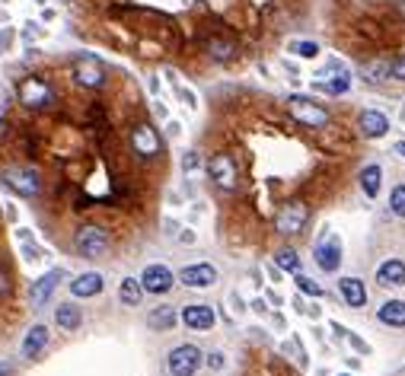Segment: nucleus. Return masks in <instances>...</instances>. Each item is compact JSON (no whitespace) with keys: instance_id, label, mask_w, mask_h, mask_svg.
Wrapping results in <instances>:
<instances>
[{"instance_id":"1","label":"nucleus","mask_w":405,"mask_h":376,"mask_svg":"<svg viewBox=\"0 0 405 376\" xmlns=\"http://www.w3.org/2000/svg\"><path fill=\"white\" fill-rule=\"evenodd\" d=\"M309 220V208L303 201H287L278 214H274V230L281 233V236H297L300 230L307 227Z\"/></svg>"},{"instance_id":"2","label":"nucleus","mask_w":405,"mask_h":376,"mask_svg":"<svg viewBox=\"0 0 405 376\" xmlns=\"http://www.w3.org/2000/svg\"><path fill=\"white\" fill-rule=\"evenodd\" d=\"M74 245H77V252L83 258H99V255L109 252V233L102 227H80L77 236H74Z\"/></svg>"},{"instance_id":"3","label":"nucleus","mask_w":405,"mask_h":376,"mask_svg":"<svg viewBox=\"0 0 405 376\" xmlns=\"http://www.w3.org/2000/svg\"><path fill=\"white\" fill-rule=\"evenodd\" d=\"M287 109H291L294 118H297L300 124H307V128H326L329 124V112L307 96H291L287 99Z\"/></svg>"},{"instance_id":"4","label":"nucleus","mask_w":405,"mask_h":376,"mask_svg":"<svg viewBox=\"0 0 405 376\" xmlns=\"http://www.w3.org/2000/svg\"><path fill=\"white\" fill-rule=\"evenodd\" d=\"M3 182H7L19 198H39V195H42V179H39L36 169L10 166L7 173H3Z\"/></svg>"},{"instance_id":"5","label":"nucleus","mask_w":405,"mask_h":376,"mask_svg":"<svg viewBox=\"0 0 405 376\" xmlns=\"http://www.w3.org/2000/svg\"><path fill=\"white\" fill-rule=\"evenodd\" d=\"M52 99H54V89L48 80L26 77L19 83V102L26 105V109H45V105H52Z\"/></svg>"},{"instance_id":"6","label":"nucleus","mask_w":405,"mask_h":376,"mask_svg":"<svg viewBox=\"0 0 405 376\" xmlns=\"http://www.w3.org/2000/svg\"><path fill=\"white\" fill-rule=\"evenodd\" d=\"M131 147H134V153H138V157L153 159V157H160L163 140H160V134H157V128H153V124L141 122V124H134V128H131Z\"/></svg>"},{"instance_id":"7","label":"nucleus","mask_w":405,"mask_h":376,"mask_svg":"<svg viewBox=\"0 0 405 376\" xmlns=\"http://www.w3.org/2000/svg\"><path fill=\"white\" fill-rule=\"evenodd\" d=\"M166 367L173 376H192L195 370L201 367V351L195 348V344H179V348L169 351Z\"/></svg>"},{"instance_id":"8","label":"nucleus","mask_w":405,"mask_h":376,"mask_svg":"<svg viewBox=\"0 0 405 376\" xmlns=\"http://www.w3.org/2000/svg\"><path fill=\"white\" fill-rule=\"evenodd\" d=\"M74 80H77L80 87H87V89H99L102 83H106V67H102L96 58L83 54V58L74 61Z\"/></svg>"},{"instance_id":"9","label":"nucleus","mask_w":405,"mask_h":376,"mask_svg":"<svg viewBox=\"0 0 405 376\" xmlns=\"http://www.w3.org/2000/svg\"><path fill=\"white\" fill-rule=\"evenodd\" d=\"M208 173H211V179L221 185L223 192H233V188H237V163H233L230 153H214V157L208 159Z\"/></svg>"},{"instance_id":"10","label":"nucleus","mask_w":405,"mask_h":376,"mask_svg":"<svg viewBox=\"0 0 405 376\" xmlns=\"http://www.w3.org/2000/svg\"><path fill=\"white\" fill-rule=\"evenodd\" d=\"M138 280H141V287L147 290V294H157V297L160 294H169L173 284H176V278H173V272H169L166 265H147Z\"/></svg>"},{"instance_id":"11","label":"nucleus","mask_w":405,"mask_h":376,"mask_svg":"<svg viewBox=\"0 0 405 376\" xmlns=\"http://www.w3.org/2000/svg\"><path fill=\"white\" fill-rule=\"evenodd\" d=\"M348 87H351V77H348V70H344L338 61L329 64V67L319 74V80H316V89H322V93H332V96H338V93H348Z\"/></svg>"},{"instance_id":"12","label":"nucleus","mask_w":405,"mask_h":376,"mask_svg":"<svg viewBox=\"0 0 405 376\" xmlns=\"http://www.w3.org/2000/svg\"><path fill=\"white\" fill-rule=\"evenodd\" d=\"M313 258H316V265L322 268V272H338V265H342V239L326 236L322 243L316 245Z\"/></svg>"},{"instance_id":"13","label":"nucleus","mask_w":405,"mask_h":376,"mask_svg":"<svg viewBox=\"0 0 405 376\" xmlns=\"http://www.w3.org/2000/svg\"><path fill=\"white\" fill-rule=\"evenodd\" d=\"M358 128H361V134L367 140H377L389 131V118L383 112H377V109H364V112L358 115Z\"/></svg>"},{"instance_id":"14","label":"nucleus","mask_w":405,"mask_h":376,"mask_svg":"<svg viewBox=\"0 0 405 376\" xmlns=\"http://www.w3.org/2000/svg\"><path fill=\"white\" fill-rule=\"evenodd\" d=\"M179 280H182L185 287H211L214 280H217V268L208 262L201 265H188V268H182V274H179Z\"/></svg>"},{"instance_id":"15","label":"nucleus","mask_w":405,"mask_h":376,"mask_svg":"<svg viewBox=\"0 0 405 376\" xmlns=\"http://www.w3.org/2000/svg\"><path fill=\"white\" fill-rule=\"evenodd\" d=\"M61 278H64L61 268H52L45 278H39L36 284H32V290H29V303H32V307H45V300L54 294V287H58V280Z\"/></svg>"},{"instance_id":"16","label":"nucleus","mask_w":405,"mask_h":376,"mask_svg":"<svg viewBox=\"0 0 405 376\" xmlns=\"http://www.w3.org/2000/svg\"><path fill=\"white\" fill-rule=\"evenodd\" d=\"M182 322L188 329H195V332H208L214 325V309L204 307V303H192V307L182 309Z\"/></svg>"},{"instance_id":"17","label":"nucleus","mask_w":405,"mask_h":376,"mask_svg":"<svg viewBox=\"0 0 405 376\" xmlns=\"http://www.w3.org/2000/svg\"><path fill=\"white\" fill-rule=\"evenodd\" d=\"M338 290H342V300L351 309H361L367 303V287H364L361 278H342L338 280Z\"/></svg>"},{"instance_id":"18","label":"nucleus","mask_w":405,"mask_h":376,"mask_svg":"<svg viewBox=\"0 0 405 376\" xmlns=\"http://www.w3.org/2000/svg\"><path fill=\"white\" fill-rule=\"evenodd\" d=\"M377 284L383 287H405V262L399 258H389L377 268Z\"/></svg>"},{"instance_id":"19","label":"nucleus","mask_w":405,"mask_h":376,"mask_svg":"<svg viewBox=\"0 0 405 376\" xmlns=\"http://www.w3.org/2000/svg\"><path fill=\"white\" fill-rule=\"evenodd\" d=\"M102 287H106V280H102L99 272H87V274H80L77 280H71L74 297H96V294H102Z\"/></svg>"},{"instance_id":"20","label":"nucleus","mask_w":405,"mask_h":376,"mask_svg":"<svg viewBox=\"0 0 405 376\" xmlns=\"http://www.w3.org/2000/svg\"><path fill=\"white\" fill-rule=\"evenodd\" d=\"M45 344H48V329H45V325H32L26 332V338H23V357L36 360L45 351Z\"/></svg>"},{"instance_id":"21","label":"nucleus","mask_w":405,"mask_h":376,"mask_svg":"<svg viewBox=\"0 0 405 376\" xmlns=\"http://www.w3.org/2000/svg\"><path fill=\"white\" fill-rule=\"evenodd\" d=\"M377 319L383 325H389V329H405V303L402 300H386L377 309Z\"/></svg>"},{"instance_id":"22","label":"nucleus","mask_w":405,"mask_h":376,"mask_svg":"<svg viewBox=\"0 0 405 376\" xmlns=\"http://www.w3.org/2000/svg\"><path fill=\"white\" fill-rule=\"evenodd\" d=\"M54 322L61 325L64 332H74V329H80V322H83L80 307H74V303H61V307L54 309Z\"/></svg>"},{"instance_id":"23","label":"nucleus","mask_w":405,"mask_h":376,"mask_svg":"<svg viewBox=\"0 0 405 376\" xmlns=\"http://www.w3.org/2000/svg\"><path fill=\"white\" fill-rule=\"evenodd\" d=\"M147 325L153 329V332H169V329L176 325V309H173V307L153 309V313L147 316Z\"/></svg>"},{"instance_id":"24","label":"nucleus","mask_w":405,"mask_h":376,"mask_svg":"<svg viewBox=\"0 0 405 376\" xmlns=\"http://www.w3.org/2000/svg\"><path fill=\"white\" fill-rule=\"evenodd\" d=\"M144 297V287H141V280H134V278H124L122 284H118V300H122L124 307H138Z\"/></svg>"},{"instance_id":"25","label":"nucleus","mask_w":405,"mask_h":376,"mask_svg":"<svg viewBox=\"0 0 405 376\" xmlns=\"http://www.w3.org/2000/svg\"><path fill=\"white\" fill-rule=\"evenodd\" d=\"M380 179H383V169H380L377 163H373V166H364V173H361V188H364V195H367V198H377Z\"/></svg>"},{"instance_id":"26","label":"nucleus","mask_w":405,"mask_h":376,"mask_svg":"<svg viewBox=\"0 0 405 376\" xmlns=\"http://www.w3.org/2000/svg\"><path fill=\"white\" fill-rule=\"evenodd\" d=\"M274 265H278V268H284V272H294V274H297L300 272V255H297V249H291V245H287V249H281V252L274 255Z\"/></svg>"},{"instance_id":"27","label":"nucleus","mask_w":405,"mask_h":376,"mask_svg":"<svg viewBox=\"0 0 405 376\" xmlns=\"http://www.w3.org/2000/svg\"><path fill=\"white\" fill-rule=\"evenodd\" d=\"M208 52H211L217 61H230V58H233V52H237V45L223 42V38H211V42H208Z\"/></svg>"},{"instance_id":"28","label":"nucleus","mask_w":405,"mask_h":376,"mask_svg":"<svg viewBox=\"0 0 405 376\" xmlns=\"http://www.w3.org/2000/svg\"><path fill=\"white\" fill-rule=\"evenodd\" d=\"M389 210L405 220V185H396V188H393V195H389Z\"/></svg>"},{"instance_id":"29","label":"nucleus","mask_w":405,"mask_h":376,"mask_svg":"<svg viewBox=\"0 0 405 376\" xmlns=\"http://www.w3.org/2000/svg\"><path fill=\"white\" fill-rule=\"evenodd\" d=\"M291 52L297 54V58H316L319 45L316 42H291Z\"/></svg>"},{"instance_id":"30","label":"nucleus","mask_w":405,"mask_h":376,"mask_svg":"<svg viewBox=\"0 0 405 376\" xmlns=\"http://www.w3.org/2000/svg\"><path fill=\"white\" fill-rule=\"evenodd\" d=\"M297 287L303 290V294H309V297H322V287H319V284H313L309 278H303V274H297Z\"/></svg>"},{"instance_id":"31","label":"nucleus","mask_w":405,"mask_h":376,"mask_svg":"<svg viewBox=\"0 0 405 376\" xmlns=\"http://www.w3.org/2000/svg\"><path fill=\"white\" fill-rule=\"evenodd\" d=\"M389 74H393V80H402L405 83V54H399L396 61L389 64Z\"/></svg>"},{"instance_id":"32","label":"nucleus","mask_w":405,"mask_h":376,"mask_svg":"<svg viewBox=\"0 0 405 376\" xmlns=\"http://www.w3.org/2000/svg\"><path fill=\"white\" fill-rule=\"evenodd\" d=\"M198 163H201V159H198V153H188V157L182 159V166H185V173H192L195 166H198Z\"/></svg>"},{"instance_id":"33","label":"nucleus","mask_w":405,"mask_h":376,"mask_svg":"<svg viewBox=\"0 0 405 376\" xmlns=\"http://www.w3.org/2000/svg\"><path fill=\"white\" fill-rule=\"evenodd\" d=\"M208 367H214V370H221V367H223V354H221V351H214L211 357H208Z\"/></svg>"},{"instance_id":"34","label":"nucleus","mask_w":405,"mask_h":376,"mask_svg":"<svg viewBox=\"0 0 405 376\" xmlns=\"http://www.w3.org/2000/svg\"><path fill=\"white\" fill-rule=\"evenodd\" d=\"M10 294V280H7V272H0V297Z\"/></svg>"},{"instance_id":"35","label":"nucleus","mask_w":405,"mask_h":376,"mask_svg":"<svg viewBox=\"0 0 405 376\" xmlns=\"http://www.w3.org/2000/svg\"><path fill=\"white\" fill-rule=\"evenodd\" d=\"M396 153H399V157H405V144H402V140L396 144Z\"/></svg>"},{"instance_id":"36","label":"nucleus","mask_w":405,"mask_h":376,"mask_svg":"<svg viewBox=\"0 0 405 376\" xmlns=\"http://www.w3.org/2000/svg\"><path fill=\"white\" fill-rule=\"evenodd\" d=\"M0 376H10V364H0Z\"/></svg>"},{"instance_id":"37","label":"nucleus","mask_w":405,"mask_h":376,"mask_svg":"<svg viewBox=\"0 0 405 376\" xmlns=\"http://www.w3.org/2000/svg\"><path fill=\"white\" fill-rule=\"evenodd\" d=\"M0 131H3V118H0Z\"/></svg>"}]
</instances>
